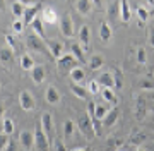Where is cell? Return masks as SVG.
Returning <instances> with one entry per match:
<instances>
[{"label": "cell", "instance_id": "1", "mask_svg": "<svg viewBox=\"0 0 154 151\" xmlns=\"http://www.w3.org/2000/svg\"><path fill=\"white\" fill-rule=\"evenodd\" d=\"M34 146L38 151H50V137L45 134L41 122L34 125Z\"/></svg>", "mask_w": 154, "mask_h": 151}, {"label": "cell", "instance_id": "2", "mask_svg": "<svg viewBox=\"0 0 154 151\" xmlns=\"http://www.w3.org/2000/svg\"><path fill=\"white\" fill-rule=\"evenodd\" d=\"M60 31L63 38H72L74 36V21L69 14H63L60 17Z\"/></svg>", "mask_w": 154, "mask_h": 151}, {"label": "cell", "instance_id": "3", "mask_svg": "<svg viewBox=\"0 0 154 151\" xmlns=\"http://www.w3.org/2000/svg\"><path fill=\"white\" fill-rule=\"evenodd\" d=\"M77 124H79V129H81V132H82L86 137H89L91 134H94V131H93V122H91V117L88 115V112L82 113V115H79V120H77Z\"/></svg>", "mask_w": 154, "mask_h": 151}, {"label": "cell", "instance_id": "4", "mask_svg": "<svg viewBox=\"0 0 154 151\" xmlns=\"http://www.w3.org/2000/svg\"><path fill=\"white\" fill-rule=\"evenodd\" d=\"M46 48H48L50 55L55 57L57 60L63 55V43L58 39H46Z\"/></svg>", "mask_w": 154, "mask_h": 151}, {"label": "cell", "instance_id": "5", "mask_svg": "<svg viewBox=\"0 0 154 151\" xmlns=\"http://www.w3.org/2000/svg\"><path fill=\"white\" fill-rule=\"evenodd\" d=\"M77 60L75 57L72 55V53H69V55H62L58 60H57V65H58V69L60 71H72V69H75L77 65Z\"/></svg>", "mask_w": 154, "mask_h": 151}, {"label": "cell", "instance_id": "6", "mask_svg": "<svg viewBox=\"0 0 154 151\" xmlns=\"http://www.w3.org/2000/svg\"><path fill=\"white\" fill-rule=\"evenodd\" d=\"M19 103H21V108L24 112H33L34 110V98L29 91H21V95H19Z\"/></svg>", "mask_w": 154, "mask_h": 151}, {"label": "cell", "instance_id": "7", "mask_svg": "<svg viewBox=\"0 0 154 151\" xmlns=\"http://www.w3.org/2000/svg\"><path fill=\"white\" fill-rule=\"evenodd\" d=\"M19 141H21V146L24 148V149H31V148L34 146V132H31V131H28V129L21 131Z\"/></svg>", "mask_w": 154, "mask_h": 151}, {"label": "cell", "instance_id": "8", "mask_svg": "<svg viewBox=\"0 0 154 151\" xmlns=\"http://www.w3.org/2000/svg\"><path fill=\"white\" fill-rule=\"evenodd\" d=\"M79 41H81L82 50H88L89 48V41H91V28H89L88 24L81 26V29H79Z\"/></svg>", "mask_w": 154, "mask_h": 151}, {"label": "cell", "instance_id": "9", "mask_svg": "<svg viewBox=\"0 0 154 151\" xmlns=\"http://www.w3.org/2000/svg\"><path fill=\"white\" fill-rule=\"evenodd\" d=\"M98 81L99 86H103V88H108V90H113L115 88V81H113V74L111 72H101L99 74V77L96 79Z\"/></svg>", "mask_w": 154, "mask_h": 151}, {"label": "cell", "instance_id": "10", "mask_svg": "<svg viewBox=\"0 0 154 151\" xmlns=\"http://www.w3.org/2000/svg\"><path fill=\"white\" fill-rule=\"evenodd\" d=\"M45 98H46V101H48L50 105H57V103L60 101L62 95L55 86H48V88H46V93H45Z\"/></svg>", "mask_w": 154, "mask_h": 151}, {"label": "cell", "instance_id": "11", "mask_svg": "<svg viewBox=\"0 0 154 151\" xmlns=\"http://www.w3.org/2000/svg\"><path fill=\"white\" fill-rule=\"evenodd\" d=\"M43 9V5L41 4H34L33 7H29L28 11H26V14H24V24H33V21L36 19V14H38L39 11Z\"/></svg>", "mask_w": 154, "mask_h": 151}, {"label": "cell", "instance_id": "12", "mask_svg": "<svg viewBox=\"0 0 154 151\" xmlns=\"http://www.w3.org/2000/svg\"><path fill=\"white\" fill-rule=\"evenodd\" d=\"M41 127H43L45 134L51 136V131H53V118H51V113L50 112H45L43 115H41Z\"/></svg>", "mask_w": 154, "mask_h": 151}, {"label": "cell", "instance_id": "13", "mask_svg": "<svg viewBox=\"0 0 154 151\" xmlns=\"http://www.w3.org/2000/svg\"><path fill=\"white\" fill-rule=\"evenodd\" d=\"M118 115H120V110H118V106H113L110 112L106 113V117L103 118V125H105V127H111V125H113V124L118 120Z\"/></svg>", "mask_w": 154, "mask_h": 151}, {"label": "cell", "instance_id": "14", "mask_svg": "<svg viewBox=\"0 0 154 151\" xmlns=\"http://www.w3.org/2000/svg\"><path fill=\"white\" fill-rule=\"evenodd\" d=\"M93 2L91 0H79V2H75V11L81 14V16H88L89 12H91V9H93Z\"/></svg>", "mask_w": 154, "mask_h": 151}, {"label": "cell", "instance_id": "15", "mask_svg": "<svg viewBox=\"0 0 154 151\" xmlns=\"http://www.w3.org/2000/svg\"><path fill=\"white\" fill-rule=\"evenodd\" d=\"M135 118L137 120H144L146 118V100L142 96H139L135 100Z\"/></svg>", "mask_w": 154, "mask_h": 151}, {"label": "cell", "instance_id": "16", "mask_svg": "<svg viewBox=\"0 0 154 151\" xmlns=\"http://www.w3.org/2000/svg\"><path fill=\"white\" fill-rule=\"evenodd\" d=\"M98 34H99V39H101V41H110L111 39V28L106 21H103V23L99 24Z\"/></svg>", "mask_w": 154, "mask_h": 151}, {"label": "cell", "instance_id": "17", "mask_svg": "<svg viewBox=\"0 0 154 151\" xmlns=\"http://www.w3.org/2000/svg\"><path fill=\"white\" fill-rule=\"evenodd\" d=\"M31 79H33L34 84H41L45 79V67L43 65H34L33 71H31Z\"/></svg>", "mask_w": 154, "mask_h": 151}, {"label": "cell", "instance_id": "18", "mask_svg": "<svg viewBox=\"0 0 154 151\" xmlns=\"http://www.w3.org/2000/svg\"><path fill=\"white\" fill-rule=\"evenodd\" d=\"M130 17H132L130 5H128V2L123 0V2H120V19H122V23H128Z\"/></svg>", "mask_w": 154, "mask_h": 151}, {"label": "cell", "instance_id": "19", "mask_svg": "<svg viewBox=\"0 0 154 151\" xmlns=\"http://www.w3.org/2000/svg\"><path fill=\"white\" fill-rule=\"evenodd\" d=\"M31 28H33V31H34L36 34H38L39 38L46 41V34H45V28H43V19L36 17V19L33 21V24H31Z\"/></svg>", "mask_w": 154, "mask_h": 151}, {"label": "cell", "instance_id": "20", "mask_svg": "<svg viewBox=\"0 0 154 151\" xmlns=\"http://www.w3.org/2000/svg\"><path fill=\"white\" fill-rule=\"evenodd\" d=\"M43 21L46 24H55L58 21V16H57V12L51 9V7H46L43 11Z\"/></svg>", "mask_w": 154, "mask_h": 151}, {"label": "cell", "instance_id": "21", "mask_svg": "<svg viewBox=\"0 0 154 151\" xmlns=\"http://www.w3.org/2000/svg\"><path fill=\"white\" fill-rule=\"evenodd\" d=\"M74 132H75V124L69 118V120L63 122V137H65V139H72Z\"/></svg>", "mask_w": 154, "mask_h": 151}, {"label": "cell", "instance_id": "22", "mask_svg": "<svg viewBox=\"0 0 154 151\" xmlns=\"http://www.w3.org/2000/svg\"><path fill=\"white\" fill-rule=\"evenodd\" d=\"M70 91L77 96V98H81V100H86V96H88V90L82 88V86H79L77 83H72L70 84Z\"/></svg>", "mask_w": 154, "mask_h": 151}, {"label": "cell", "instance_id": "23", "mask_svg": "<svg viewBox=\"0 0 154 151\" xmlns=\"http://www.w3.org/2000/svg\"><path fill=\"white\" fill-rule=\"evenodd\" d=\"M70 53L75 57L77 62H86V58H84V50H82V46L79 45V43H74V45H72Z\"/></svg>", "mask_w": 154, "mask_h": 151}, {"label": "cell", "instance_id": "24", "mask_svg": "<svg viewBox=\"0 0 154 151\" xmlns=\"http://www.w3.org/2000/svg\"><path fill=\"white\" fill-rule=\"evenodd\" d=\"M70 77L74 83H82L84 79H86V72H84V69L81 67H75L70 71Z\"/></svg>", "mask_w": 154, "mask_h": 151}, {"label": "cell", "instance_id": "25", "mask_svg": "<svg viewBox=\"0 0 154 151\" xmlns=\"http://www.w3.org/2000/svg\"><path fill=\"white\" fill-rule=\"evenodd\" d=\"M26 45H28V48H31V50H36V52H43V50H45V46L39 43V39L36 38V36H29Z\"/></svg>", "mask_w": 154, "mask_h": 151}, {"label": "cell", "instance_id": "26", "mask_svg": "<svg viewBox=\"0 0 154 151\" xmlns=\"http://www.w3.org/2000/svg\"><path fill=\"white\" fill-rule=\"evenodd\" d=\"M24 4H22V2H14V4H12L11 5V9H12V14H14V16L17 17V19H19V17H24V14H26V11H24Z\"/></svg>", "mask_w": 154, "mask_h": 151}, {"label": "cell", "instance_id": "27", "mask_svg": "<svg viewBox=\"0 0 154 151\" xmlns=\"http://www.w3.org/2000/svg\"><path fill=\"white\" fill-rule=\"evenodd\" d=\"M21 67L26 69V71H33L34 67V60L31 55H22L21 57Z\"/></svg>", "mask_w": 154, "mask_h": 151}, {"label": "cell", "instance_id": "28", "mask_svg": "<svg viewBox=\"0 0 154 151\" xmlns=\"http://www.w3.org/2000/svg\"><path fill=\"white\" fill-rule=\"evenodd\" d=\"M2 132L7 136H11L14 132V122H12L11 118H4L2 120Z\"/></svg>", "mask_w": 154, "mask_h": 151}, {"label": "cell", "instance_id": "29", "mask_svg": "<svg viewBox=\"0 0 154 151\" xmlns=\"http://www.w3.org/2000/svg\"><path fill=\"white\" fill-rule=\"evenodd\" d=\"M101 65H103V58H101V55H93L91 57V60H89V69H91V71H98Z\"/></svg>", "mask_w": 154, "mask_h": 151}, {"label": "cell", "instance_id": "30", "mask_svg": "<svg viewBox=\"0 0 154 151\" xmlns=\"http://www.w3.org/2000/svg\"><path fill=\"white\" fill-rule=\"evenodd\" d=\"M103 98H105V101H108V103H111V105H115L116 106V96L115 93H113V90H108V88H105L103 90Z\"/></svg>", "mask_w": 154, "mask_h": 151}, {"label": "cell", "instance_id": "31", "mask_svg": "<svg viewBox=\"0 0 154 151\" xmlns=\"http://www.w3.org/2000/svg\"><path fill=\"white\" fill-rule=\"evenodd\" d=\"M137 16H139V24L147 23V19H149V11L146 9V7L139 5V7H137Z\"/></svg>", "mask_w": 154, "mask_h": 151}, {"label": "cell", "instance_id": "32", "mask_svg": "<svg viewBox=\"0 0 154 151\" xmlns=\"http://www.w3.org/2000/svg\"><path fill=\"white\" fill-rule=\"evenodd\" d=\"M146 141V134L144 132H135V134H132V137H130V144H134V146H140Z\"/></svg>", "mask_w": 154, "mask_h": 151}, {"label": "cell", "instance_id": "33", "mask_svg": "<svg viewBox=\"0 0 154 151\" xmlns=\"http://www.w3.org/2000/svg\"><path fill=\"white\" fill-rule=\"evenodd\" d=\"M110 112L106 106H103V105H96V110H94V117L98 118V120H101L103 122V118L106 117V113Z\"/></svg>", "mask_w": 154, "mask_h": 151}, {"label": "cell", "instance_id": "34", "mask_svg": "<svg viewBox=\"0 0 154 151\" xmlns=\"http://www.w3.org/2000/svg\"><path fill=\"white\" fill-rule=\"evenodd\" d=\"M111 74H113V81H115V88H118V90H120L122 86H123V81H122V72H120V69L113 67V71H111Z\"/></svg>", "mask_w": 154, "mask_h": 151}, {"label": "cell", "instance_id": "35", "mask_svg": "<svg viewBox=\"0 0 154 151\" xmlns=\"http://www.w3.org/2000/svg\"><path fill=\"white\" fill-rule=\"evenodd\" d=\"M91 122H93V131H94V136H101L103 134V127H101V120H98L96 117H91Z\"/></svg>", "mask_w": 154, "mask_h": 151}, {"label": "cell", "instance_id": "36", "mask_svg": "<svg viewBox=\"0 0 154 151\" xmlns=\"http://www.w3.org/2000/svg\"><path fill=\"white\" fill-rule=\"evenodd\" d=\"M137 62L140 65H144L147 62V53H146V48L144 46H139L137 48Z\"/></svg>", "mask_w": 154, "mask_h": 151}, {"label": "cell", "instance_id": "37", "mask_svg": "<svg viewBox=\"0 0 154 151\" xmlns=\"http://www.w3.org/2000/svg\"><path fill=\"white\" fill-rule=\"evenodd\" d=\"M12 57V50L11 48H5V46H2V50H0V58L2 62H9Z\"/></svg>", "mask_w": 154, "mask_h": 151}, {"label": "cell", "instance_id": "38", "mask_svg": "<svg viewBox=\"0 0 154 151\" xmlns=\"http://www.w3.org/2000/svg\"><path fill=\"white\" fill-rule=\"evenodd\" d=\"M24 26H26V24H24V21H21V19H16V21L12 23V29H14V33H17V34L22 33Z\"/></svg>", "mask_w": 154, "mask_h": 151}, {"label": "cell", "instance_id": "39", "mask_svg": "<svg viewBox=\"0 0 154 151\" xmlns=\"http://www.w3.org/2000/svg\"><path fill=\"white\" fill-rule=\"evenodd\" d=\"M108 14L113 16V14H120V2L115 4V2H110L108 4Z\"/></svg>", "mask_w": 154, "mask_h": 151}, {"label": "cell", "instance_id": "40", "mask_svg": "<svg viewBox=\"0 0 154 151\" xmlns=\"http://www.w3.org/2000/svg\"><path fill=\"white\" fill-rule=\"evenodd\" d=\"M139 88H140V90H154V83L149 81V79H140Z\"/></svg>", "mask_w": 154, "mask_h": 151}, {"label": "cell", "instance_id": "41", "mask_svg": "<svg viewBox=\"0 0 154 151\" xmlns=\"http://www.w3.org/2000/svg\"><path fill=\"white\" fill-rule=\"evenodd\" d=\"M4 39H5L7 46H9V48H11V50H16V48H17L16 41H14V38H12L11 34H4Z\"/></svg>", "mask_w": 154, "mask_h": 151}, {"label": "cell", "instance_id": "42", "mask_svg": "<svg viewBox=\"0 0 154 151\" xmlns=\"http://www.w3.org/2000/svg\"><path fill=\"white\" fill-rule=\"evenodd\" d=\"M9 143H11V139H9V136L2 132V136H0V149L4 151V149L7 148V146H9Z\"/></svg>", "mask_w": 154, "mask_h": 151}, {"label": "cell", "instance_id": "43", "mask_svg": "<svg viewBox=\"0 0 154 151\" xmlns=\"http://www.w3.org/2000/svg\"><path fill=\"white\" fill-rule=\"evenodd\" d=\"M122 144H123V143H122V139H116V137H110V139H108V146H110V148H113V149L120 148Z\"/></svg>", "mask_w": 154, "mask_h": 151}, {"label": "cell", "instance_id": "44", "mask_svg": "<svg viewBox=\"0 0 154 151\" xmlns=\"http://www.w3.org/2000/svg\"><path fill=\"white\" fill-rule=\"evenodd\" d=\"M89 91H91L93 95H96V93H98V91H99V84H98V81H91V83H89Z\"/></svg>", "mask_w": 154, "mask_h": 151}, {"label": "cell", "instance_id": "45", "mask_svg": "<svg viewBox=\"0 0 154 151\" xmlns=\"http://www.w3.org/2000/svg\"><path fill=\"white\" fill-rule=\"evenodd\" d=\"M147 38H149V45L154 48V26H151L147 31Z\"/></svg>", "mask_w": 154, "mask_h": 151}, {"label": "cell", "instance_id": "46", "mask_svg": "<svg viewBox=\"0 0 154 151\" xmlns=\"http://www.w3.org/2000/svg\"><path fill=\"white\" fill-rule=\"evenodd\" d=\"M55 151H67L65 143H63V141H57V144H55Z\"/></svg>", "mask_w": 154, "mask_h": 151}, {"label": "cell", "instance_id": "47", "mask_svg": "<svg viewBox=\"0 0 154 151\" xmlns=\"http://www.w3.org/2000/svg\"><path fill=\"white\" fill-rule=\"evenodd\" d=\"M4 151H16V143H14V141H11V143H9V146H7Z\"/></svg>", "mask_w": 154, "mask_h": 151}, {"label": "cell", "instance_id": "48", "mask_svg": "<svg viewBox=\"0 0 154 151\" xmlns=\"http://www.w3.org/2000/svg\"><path fill=\"white\" fill-rule=\"evenodd\" d=\"M72 151H89L88 148H75V149H72Z\"/></svg>", "mask_w": 154, "mask_h": 151}, {"label": "cell", "instance_id": "49", "mask_svg": "<svg viewBox=\"0 0 154 151\" xmlns=\"http://www.w3.org/2000/svg\"><path fill=\"white\" fill-rule=\"evenodd\" d=\"M135 151H146V149H144V148H140V146H139V148H137V149H135Z\"/></svg>", "mask_w": 154, "mask_h": 151}]
</instances>
